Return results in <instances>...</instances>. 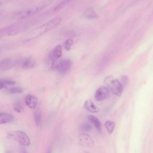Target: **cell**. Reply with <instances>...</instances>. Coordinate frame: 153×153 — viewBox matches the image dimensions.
Returning <instances> with one entry per match:
<instances>
[{
  "instance_id": "obj_20",
  "label": "cell",
  "mask_w": 153,
  "mask_h": 153,
  "mask_svg": "<svg viewBox=\"0 0 153 153\" xmlns=\"http://www.w3.org/2000/svg\"><path fill=\"white\" fill-rule=\"evenodd\" d=\"M13 108L15 111L18 113H22L23 112V108L19 102H15L13 103Z\"/></svg>"
},
{
  "instance_id": "obj_1",
  "label": "cell",
  "mask_w": 153,
  "mask_h": 153,
  "mask_svg": "<svg viewBox=\"0 0 153 153\" xmlns=\"http://www.w3.org/2000/svg\"><path fill=\"white\" fill-rule=\"evenodd\" d=\"M62 18L61 17H56L48 22L35 28L29 32L23 40V42H27L34 39L37 38L44 34L49 32L58 26L62 22Z\"/></svg>"
},
{
  "instance_id": "obj_3",
  "label": "cell",
  "mask_w": 153,
  "mask_h": 153,
  "mask_svg": "<svg viewBox=\"0 0 153 153\" xmlns=\"http://www.w3.org/2000/svg\"><path fill=\"white\" fill-rule=\"evenodd\" d=\"M104 83L109 90H110L115 95L120 96L122 94L124 87L118 79L110 75L105 78Z\"/></svg>"
},
{
  "instance_id": "obj_19",
  "label": "cell",
  "mask_w": 153,
  "mask_h": 153,
  "mask_svg": "<svg viewBox=\"0 0 153 153\" xmlns=\"http://www.w3.org/2000/svg\"><path fill=\"white\" fill-rule=\"evenodd\" d=\"M7 92L10 94L22 93L23 92V89L20 87H12L7 89Z\"/></svg>"
},
{
  "instance_id": "obj_22",
  "label": "cell",
  "mask_w": 153,
  "mask_h": 153,
  "mask_svg": "<svg viewBox=\"0 0 153 153\" xmlns=\"http://www.w3.org/2000/svg\"><path fill=\"white\" fill-rule=\"evenodd\" d=\"M80 129L82 131L84 132H89L92 130V126L91 124H90L89 123H83L82 124H81L80 126Z\"/></svg>"
},
{
  "instance_id": "obj_23",
  "label": "cell",
  "mask_w": 153,
  "mask_h": 153,
  "mask_svg": "<svg viewBox=\"0 0 153 153\" xmlns=\"http://www.w3.org/2000/svg\"><path fill=\"white\" fill-rule=\"evenodd\" d=\"M67 0H64V1H61V3H59L54 9V11H58V10H61L62 9H63L65 6L67 4Z\"/></svg>"
},
{
  "instance_id": "obj_9",
  "label": "cell",
  "mask_w": 153,
  "mask_h": 153,
  "mask_svg": "<svg viewBox=\"0 0 153 153\" xmlns=\"http://www.w3.org/2000/svg\"><path fill=\"white\" fill-rule=\"evenodd\" d=\"M25 102L26 105L32 110H35L38 106V99L37 98L32 95V94H27L25 98Z\"/></svg>"
},
{
  "instance_id": "obj_4",
  "label": "cell",
  "mask_w": 153,
  "mask_h": 153,
  "mask_svg": "<svg viewBox=\"0 0 153 153\" xmlns=\"http://www.w3.org/2000/svg\"><path fill=\"white\" fill-rule=\"evenodd\" d=\"M10 137L16 141L22 146H29L31 144V139L28 135L24 132L18 130L13 134L10 135Z\"/></svg>"
},
{
  "instance_id": "obj_31",
  "label": "cell",
  "mask_w": 153,
  "mask_h": 153,
  "mask_svg": "<svg viewBox=\"0 0 153 153\" xmlns=\"http://www.w3.org/2000/svg\"><path fill=\"white\" fill-rule=\"evenodd\" d=\"M84 153H90V152H84Z\"/></svg>"
},
{
  "instance_id": "obj_24",
  "label": "cell",
  "mask_w": 153,
  "mask_h": 153,
  "mask_svg": "<svg viewBox=\"0 0 153 153\" xmlns=\"http://www.w3.org/2000/svg\"><path fill=\"white\" fill-rule=\"evenodd\" d=\"M129 83V78L126 75H123L122 77V81L121 83L122 84L123 87H126L127 86V84Z\"/></svg>"
},
{
  "instance_id": "obj_29",
  "label": "cell",
  "mask_w": 153,
  "mask_h": 153,
  "mask_svg": "<svg viewBox=\"0 0 153 153\" xmlns=\"http://www.w3.org/2000/svg\"><path fill=\"white\" fill-rule=\"evenodd\" d=\"M1 49H2V47H1V46H0V52H1Z\"/></svg>"
},
{
  "instance_id": "obj_30",
  "label": "cell",
  "mask_w": 153,
  "mask_h": 153,
  "mask_svg": "<svg viewBox=\"0 0 153 153\" xmlns=\"http://www.w3.org/2000/svg\"><path fill=\"white\" fill-rule=\"evenodd\" d=\"M7 153H12V152H7Z\"/></svg>"
},
{
  "instance_id": "obj_17",
  "label": "cell",
  "mask_w": 153,
  "mask_h": 153,
  "mask_svg": "<svg viewBox=\"0 0 153 153\" xmlns=\"http://www.w3.org/2000/svg\"><path fill=\"white\" fill-rule=\"evenodd\" d=\"M34 120H35L36 126L38 127H40L41 124V121H42L41 112L40 109L36 110L34 113Z\"/></svg>"
},
{
  "instance_id": "obj_28",
  "label": "cell",
  "mask_w": 153,
  "mask_h": 153,
  "mask_svg": "<svg viewBox=\"0 0 153 153\" xmlns=\"http://www.w3.org/2000/svg\"><path fill=\"white\" fill-rule=\"evenodd\" d=\"M46 153H52V149H51L50 148H49L47 149Z\"/></svg>"
},
{
  "instance_id": "obj_18",
  "label": "cell",
  "mask_w": 153,
  "mask_h": 153,
  "mask_svg": "<svg viewBox=\"0 0 153 153\" xmlns=\"http://www.w3.org/2000/svg\"><path fill=\"white\" fill-rule=\"evenodd\" d=\"M15 25H10L9 26L4 28L0 29V38L3 37V36L6 35H8L9 33L14 28Z\"/></svg>"
},
{
  "instance_id": "obj_12",
  "label": "cell",
  "mask_w": 153,
  "mask_h": 153,
  "mask_svg": "<svg viewBox=\"0 0 153 153\" xmlns=\"http://www.w3.org/2000/svg\"><path fill=\"white\" fill-rule=\"evenodd\" d=\"M84 107L87 111L90 113H97L99 111V108L95 105V104L93 103V102L90 99H87L85 101V102L84 104Z\"/></svg>"
},
{
  "instance_id": "obj_27",
  "label": "cell",
  "mask_w": 153,
  "mask_h": 153,
  "mask_svg": "<svg viewBox=\"0 0 153 153\" xmlns=\"http://www.w3.org/2000/svg\"><path fill=\"white\" fill-rule=\"evenodd\" d=\"M6 87V85L3 83L2 81H0V90H2Z\"/></svg>"
},
{
  "instance_id": "obj_10",
  "label": "cell",
  "mask_w": 153,
  "mask_h": 153,
  "mask_svg": "<svg viewBox=\"0 0 153 153\" xmlns=\"http://www.w3.org/2000/svg\"><path fill=\"white\" fill-rule=\"evenodd\" d=\"M78 141L81 145L86 146H92L94 144V141L91 136L85 133L81 134L79 136Z\"/></svg>"
},
{
  "instance_id": "obj_16",
  "label": "cell",
  "mask_w": 153,
  "mask_h": 153,
  "mask_svg": "<svg viewBox=\"0 0 153 153\" xmlns=\"http://www.w3.org/2000/svg\"><path fill=\"white\" fill-rule=\"evenodd\" d=\"M104 125H105V127L107 130L108 131V133L110 135H111L114 132L116 123L114 122H113L111 120H108V121L105 122Z\"/></svg>"
},
{
  "instance_id": "obj_13",
  "label": "cell",
  "mask_w": 153,
  "mask_h": 153,
  "mask_svg": "<svg viewBox=\"0 0 153 153\" xmlns=\"http://www.w3.org/2000/svg\"><path fill=\"white\" fill-rule=\"evenodd\" d=\"M13 120L14 117L13 115L6 113H0V125L11 123Z\"/></svg>"
},
{
  "instance_id": "obj_11",
  "label": "cell",
  "mask_w": 153,
  "mask_h": 153,
  "mask_svg": "<svg viewBox=\"0 0 153 153\" xmlns=\"http://www.w3.org/2000/svg\"><path fill=\"white\" fill-rule=\"evenodd\" d=\"M62 55V47L61 45H58L54 48L53 52L52 53V55H51V56H50V59L52 62V64H54L55 62L58 60L59 58H61Z\"/></svg>"
},
{
  "instance_id": "obj_15",
  "label": "cell",
  "mask_w": 153,
  "mask_h": 153,
  "mask_svg": "<svg viewBox=\"0 0 153 153\" xmlns=\"http://www.w3.org/2000/svg\"><path fill=\"white\" fill-rule=\"evenodd\" d=\"M84 16L88 19H94L97 18V13L92 8L87 9L84 13Z\"/></svg>"
},
{
  "instance_id": "obj_7",
  "label": "cell",
  "mask_w": 153,
  "mask_h": 153,
  "mask_svg": "<svg viewBox=\"0 0 153 153\" xmlns=\"http://www.w3.org/2000/svg\"><path fill=\"white\" fill-rule=\"evenodd\" d=\"M35 61L31 58H23L17 59L16 65L23 69H31L35 67Z\"/></svg>"
},
{
  "instance_id": "obj_26",
  "label": "cell",
  "mask_w": 153,
  "mask_h": 153,
  "mask_svg": "<svg viewBox=\"0 0 153 153\" xmlns=\"http://www.w3.org/2000/svg\"><path fill=\"white\" fill-rule=\"evenodd\" d=\"M20 153H28V152L23 146H21L20 148Z\"/></svg>"
},
{
  "instance_id": "obj_25",
  "label": "cell",
  "mask_w": 153,
  "mask_h": 153,
  "mask_svg": "<svg viewBox=\"0 0 153 153\" xmlns=\"http://www.w3.org/2000/svg\"><path fill=\"white\" fill-rule=\"evenodd\" d=\"M3 83L5 85H15L16 84V82L12 80H1Z\"/></svg>"
},
{
  "instance_id": "obj_5",
  "label": "cell",
  "mask_w": 153,
  "mask_h": 153,
  "mask_svg": "<svg viewBox=\"0 0 153 153\" xmlns=\"http://www.w3.org/2000/svg\"><path fill=\"white\" fill-rule=\"evenodd\" d=\"M72 64L69 59H61L55 65V69L60 75H65L71 69Z\"/></svg>"
},
{
  "instance_id": "obj_6",
  "label": "cell",
  "mask_w": 153,
  "mask_h": 153,
  "mask_svg": "<svg viewBox=\"0 0 153 153\" xmlns=\"http://www.w3.org/2000/svg\"><path fill=\"white\" fill-rule=\"evenodd\" d=\"M110 95V90L107 86H100L95 92L94 98L96 100L100 102L105 100Z\"/></svg>"
},
{
  "instance_id": "obj_21",
  "label": "cell",
  "mask_w": 153,
  "mask_h": 153,
  "mask_svg": "<svg viewBox=\"0 0 153 153\" xmlns=\"http://www.w3.org/2000/svg\"><path fill=\"white\" fill-rule=\"evenodd\" d=\"M73 43H74V41L72 38H69L67 40H66V41L64 43L65 49L67 51H70L72 45H73Z\"/></svg>"
},
{
  "instance_id": "obj_8",
  "label": "cell",
  "mask_w": 153,
  "mask_h": 153,
  "mask_svg": "<svg viewBox=\"0 0 153 153\" xmlns=\"http://www.w3.org/2000/svg\"><path fill=\"white\" fill-rule=\"evenodd\" d=\"M17 59L7 58L0 61V71H6L12 69L16 65Z\"/></svg>"
},
{
  "instance_id": "obj_2",
  "label": "cell",
  "mask_w": 153,
  "mask_h": 153,
  "mask_svg": "<svg viewBox=\"0 0 153 153\" xmlns=\"http://www.w3.org/2000/svg\"><path fill=\"white\" fill-rule=\"evenodd\" d=\"M53 1V0H45V1H42L37 4L25 9L17 13L15 15V18L19 19H25L29 18L48 7L50 4H52Z\"/></svg>"
},
{
  "instance_id": "obj_14",
  "label": "cell",
  "mask_w": 153,
  "mask_h": 153,
  "mask_svg": "<svg viewBox=\"0 0 153 153\" xmlns=\"http://www.w3.org/2000/svg\"><path fill=\"white\" fill-rule=\"evenodd\" d=\"M89 121L96 127V129L99 131H102V124L100 120L94 116H88Z\"/></svg>"
}]
</instances>
